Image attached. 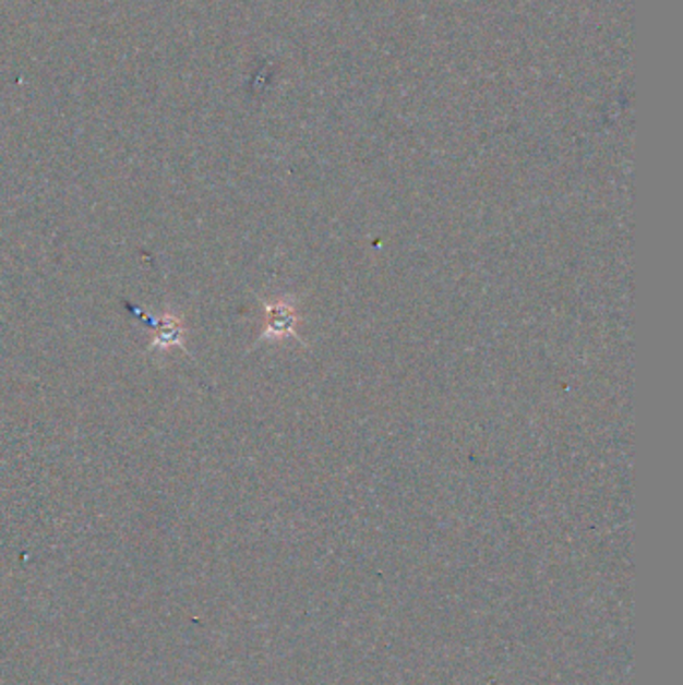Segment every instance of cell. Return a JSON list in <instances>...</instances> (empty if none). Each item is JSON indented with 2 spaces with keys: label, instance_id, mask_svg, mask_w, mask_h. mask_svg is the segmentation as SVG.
<instances>
[{
  "label": "cell",
  "instance_id": "cell-1",
  "mask_svg": "<svg viewBox=\"0 0 683 685\" xmlns=\"http://www.w3.org/2000/svg\"><path fill=\"white\" fill-rule=\"evenodd\" d=\"M124 309L134 317L141 319L153 331L147 351H155V349H159V351L183 349L184 351L187 327H184L183 319L177 317L172 313H167L163 317H153L145 309H141V307H136L134 303H129V301H124Z\"/></svg>",
  "mask_w": 683,
  "mask_h": 685
}]
</instances>
